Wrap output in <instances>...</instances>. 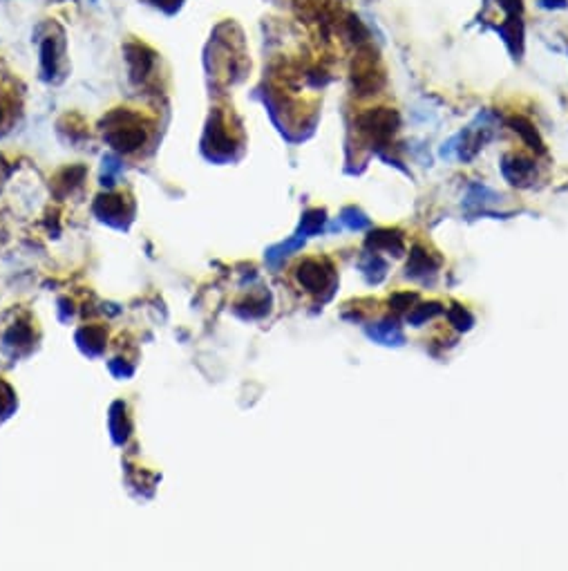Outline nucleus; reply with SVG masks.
I'll use <instances>...</instances> for the list:
<instances>
[{
    "mask_svg": "<svg viewBox=\"0 0 568 571\" xmlns=\"http://www.w3.org/2000/svg\"><path fill=\"white\" fill-rule=\"evenodd\" d=\"M382 83H385V76L380 70L378 54L372 47H363L354 61V88L361 95H376Z\"/></svg>",
    "mask_w": 568,
    "mask_h": 571,
    "instance_id": "1",
    "label": "nucleus"
},
{
    "mask_svg": "<svg viewBox=\"0 0 568 571\" xmlns=\"http://www.w3.org/2000/svg\"><path fill=\"white\" fill-rule=\"evenodd\" d=\"M358 124H361V131L369 139H374L376 144H380V141H387L399 131V114L389 108H376L372 112L363 114Z\"/></svg>",
    "mask_w": 568,
    "mask_h": 571,
    "instance_id": "2",
    "label": "nucleus"
},
{
    "mask_svg": "<svg viewBox=\"0 0 568 571\" xmlns=\"http://www.w3.org/2000/svg\"><path fill=\"white\" fill-rule=\"evenodd\" d=\"M490 131H493V128L481 121V126H470L468 131L461 133L450 144L454 148V152H457V157L464 160V162H470L474 155L483 148L485 141L490 139V135H493Z\"/></svg>",
    "mask_w": 568,
    "mask_h": 571,
    "instance_id": "3",
    "label": "nucleus"
},
{
    "mask_svg": "<svg viewBox=\"0 0 568 571\" xmlns=\"http://www.w3.org/2000/svg\"><path fill=\"white\" fill-rule=\"evenodd\" d=\"M501 173L512 186H528L535 177V164L521 155H506L501 162Z\"/></svg>",
    "mask_w": 568,
    "mask_h": 571,
    "instance_id": "4",
    "label": "nucleus"
},
{
    "mask_svg": "<svg viewBox=\"0 0 568 571\" xmlns=\"http://www.w3.org/2000/svg\"><path fill=\"white\" fill-rule=\"evenodd\" d=\"M439 265H441L439 258H432V253L423 251L421 246H414L412 253H409V263H407V278L428 280V276L437 274Z\"/></svg>",
    "mask_w": 568,
    "mask_h": 571,
    "instance_id": "5",
    "label": "nucleus"
},
{
    "mask_svg": "<svg viewBox=\"0 0 568 571\" xmlns=\"http://www.w3.org/2000/svg\"><path fill=\"white\" fill-rule=\"evenodd\" d=\"M367 246L376 251H389L394 256L403 253V236L396 229H378L367 238Z\"/></svg>",
    "mask_w": 568,
    "mask_h": 571,
    "instance_id": "6",
    "label": "nucleus"
},
{
    "mask_svg": "<svg viewBox=\"0 0 568 571\" xmlns=\"http://www.w3.org/2000/svg\"><path fill=\"white\" fill-rule=\"evenodd\" d=\"M369 336H372L374 341L382 343V345H403L405 336L401 332V327L396 325L394 320H382V323H376V325L369 330Z\"/></svg>",
    "mask_w": 568,
    "mask_h": 571,
    "instance_id": "7",
    "label": "nucleus"
},
{
    "mask_svg": "<svg viewBox=\"0 0 568 571\" xmlns=\"http://www.w3.org/2000/svg\"><path fill=\"white\" fill-rule=\"evenodd\" d=\"M329 271H332V269L325 271V269H320L315 263H309V265H305V271L300 274V280L305 282L307 287H311V289H320V287H325L329 280H332V274H329Z\"/></svg>",
    "mask_w": 568,
    "mask_h": 571,
    "instance_id": "8",
    "label": "nucleus"
},
{
    "mask_svg": "<svg viewBox=\"0 0 568 571\" xmlns=\"http://www.w3.org/2000/svg\"><path fill=\"white\" fill-rule=\"evenodd\" d=\"M499 32L504 34L506 43L510 45V49L514 52V54H519V52H517V45L521 47V36H524L519 18H508V23H506V25H501Z\"/></svg>",
    "mask_w": 568,
    "mask_h": 571,
    "instance_id": "9",
    "label": "nucleus"
},
{
    "mask_svg": "<svg viewBox=\"0 0 568 571\" xmlns=\"http://www.w3.org/2000/svg\"><path fill=\"white\" fill-rule=\"evenodd\" d=\"M512 126H514V133H519L526 139V144H531V148L544 150V148H541V139L537 137V131L533 128L531 121H526V119H521V116H517V119H512Z\"/></svg>",
    "mask_w": 568,
    "mask_h": 571,
    "instance_id": "10",
    "label": "nucleus"
},
{
    "mask_svg": "<svg viewBox=\"0 0 568 571\" xmlns=\"http://www.w3.org/2000/svg\"><path fill=\"white\" fill-rule=\"evenodd\" d=\"M365 269V274L369 276V282H380L382 278H385V271H387V265L380 260V258L374 253V256H369L367 258V263L363 265Z\"/></svg>",
    "mask_w": 568,
    "mask_h": 571,
    "instance_id": "11",
    "label": "nucleus"
},
{
    "mask_svg": "<svg viewBox=\"0 0 568 571\" xmlns=\"http://www.w3.org/2000/svg\"><path fill=\"white\" fill-rule=\"evenodd\" d=\"M443 311V307L441 305H437V303H430V305H421V307H414V311L412 314L407 316V320L412 323V325H421L423 320L425 318H432V316H437V314H441Z\"/></svg>",
    "mask_w": 568,
    "mask_h": 571,
    "instance_id": "12",
    "label": "nucleus"
},
{
    "mask_svg": "<svg viewBox=\"0 0 568 571\" xmlns=\"http://www.w3.org/2000/svg\"><path fill=\"white\" fill-rule=\"evenodd\" d=\"M447 316H450V323H452L454 327H459V330H470V325H472V316L468 314L464 307L450 309V311H447Z\"/></svg>",
    "mask_w": 568,
    "mask_h": 571,
    "instance_id": "13",
    "label": "nucleus"
},
{
    "mask_svg": "<svg viewBox=\"0 0 568 571\" xmlns=\"http://www.w3.org/2000/svg\"><path fill=\"white\" fill-rule=\"evenodd\" d=\"M342 220H345L349 229H365L369 224V220L361 211H356V209H347L345 211V217H342Z\"/></svg>",
    "mask_w": 568,
    "mask_h": 571,
    "instance_id": "14",
    "label": "nucleus"
},
{
    "mask_svg": "<svg viewBox=\"0 0 568 571\" xmlns=\"http://www.w3.org/2000/svg\"><path fill=\"white\" fill-rule=\"evenodd\" d=\"M499 5L504 7L508 14H521V9H524V5H521V0H499Z\"/></svg>",
    "mask_w": 568,
    "mask_h": 571,
    "instance_id": "15",
    "label": "nucleus"
}]
</instances>
